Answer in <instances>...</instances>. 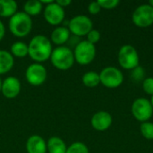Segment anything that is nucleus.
<instances>
[{"label":"nucleus","mask_w":153,"mask_h":153,"mask_svg":"<svg viewBox=\"0 0 153 153\" xmlns=\"http://www.w3.org/2000/svg\"><path fill=\"white\" fill-rule=\"evenodd\" d=\"M28 47L30 57L39 64L49 59L53 51L49 39L44 35L34 36L30 39Z\"/></svg>","instance_id":"obj_1"},{"label":"nucleus","mask_w":153,"mask_h":153,"mask_svg":"<svg viewBox=\"0 0 153 153\" xmlns=\"http://www.w3.org/2000/svg\"><path fill=\"white\" fill-rule=\"evenodd\" d=\"M8 26L13 35L18 38H24L30 34L32 29V20L24 12H17L10 18Z\"/></svg>","instance_id":"obj_2"},{"label":"nucleus","mask_w":153,"mask_h":153,"mask_svg":"<svg viewBox=\"0 0 153 153\" xmlns=\"http://www.w3.org/2000/svg\"><path fill=\"white\" fill-rule=\"evenodd\" d=\"M50 60L53 66L58 70L70 69L75 61L72 49L65 46H60L53 49L50 56Z\"/></svg>","instance_id":"obj_3"},{"label":"nucleus","mask_w":153,"mask_h":153,"mask_svg":"<svg viewBox=\"0 0 153 153\" xmlns=\"http://www.w3.org/2000/svg\"><path fill=\"white\" fill-rule=\"evenodd\" d=\"M74 60L82 65H85L93 61L96 56V47L95 45L90 43L87 40L80 41L74 48Z\"/></svg>","instance_id":"obj_4"},{"label":"nucleus","mask_w":153,"mask_h":153,"mask_svg":"<svg viewBox=\"0 0 153 153\" xmlns=\"http://www.w3.org/2000/svg\"><path fill=\"white\" fill-rule=\"evenodd\" d=\"M118 62L120 65L128 70H133L139 65L140 57L137 50L131 45H124L118 51Z\"/></svg>","instance_id":"obj_5"},{"label":"nucleus","mask_w":153,"mask_h":153,"mask_svg":"<svg viewBox=\"0 0 153 153\" xmlns=\"http://www.w3.org/2000/svg\"><path fill=\"white\" fill-rule=\"evenodd\" d=\"M93 27V23L90 17L86 15H76L68 22V30L75 36L87 35Z\"/></svg>","instance_id":"obj_6"},{"label":"nucleus","mask_w":153,"mask_h":153,"mask_svg":"<svg viewBox=\"0 0 153 153\" xmlns=\"http://www.w3.org/2000/svg\"><path fill=\"white\" fill-rule=\"evenodd\" d=\"M100 82L108 88H117L120 86L124 81L122 72L114 66L105 67L100 74Z\"/></svg>","instance_id":"obj_7"},{"label":"nucleus","mask_w":153,"mask_h":153,"mask_svg":"<svg viewBox=\"0 0 153 153\" xmlns=\"http://www.w3.org/2000/svg\"><path fill=\"white\" fill-rule=\"evenodd\" d=\"M132 113L140 122H147L152 116L153 108L149 100L145 98L136 99L132 105Z\"/></svg>","instance_id":"obj_8"},{"label":"nucleus","mask_w":153,"mask_h":153,"mask_svg":"<svg viewBox=\"0 0 153 153\" xmlns=\"http://www.w3.org/2000/svg\"><path fill=\"white\" fill-rule=\"evenodd\" d=\"M47 69L39 63L30 65L25 72V78L27 82L32 86H39L43 84L47 79Z\"/></svg>","instance_id":"obj_9"},{"label":"nucleus","mask_w":153,"mask_h":153,"mask_svg":"<svg viewBox=\"0 0 153 153\" xmlns=\"http://www.w3.org/2000/svg\"><path fill=\"white\" fill-rule=\"evenodd\" d=\"M133 22L138 27H148L153 23V7L149 4L139 5L134 12Z\"/></svg>","instance_id":"obj_10"},{"label":"nucleus","mask_w":153,"mask_h":153,"mask_svg":"<svg viewBox=\"0 0 153 153\" xmlns=\"http://www.w3.org/2000/svg\"><path fill=\"white\" fill-rule=\"evenodd\" d=\"M44 18L51 25H58L65 19V10L56 2L48 4L44 8Z\"/></svg>","instance_id":"obj_11"},{"label":"nucleus","mask_w":153,"mask_h":153,"mask_svg":"<svg viewBox=\"0 0 153 153\" xmlns=\"http://www.w3.org/2000/svg\"><path fill=\"white\" fill-rule=\"evenodd\" d=\"M21 91V82L18 78L9 76L5 78L2 83V94L7 99L16 98Z\"/></svg>","instance_id":"obj_12"},{"label":"nucleus","mask_w":153,"mask_h":153,"mask_svg":"<svg viewBox=\"0 0 153 153\" xmlns=\"http://www.w3.org/2000/svg\"><path fill=\"white\" fill-rule=\"evenodd\" d=\"M112 124V116L107 111H99L91 117V126L97 131H106Z\"/></svg>","instance_id":"obj_13"},{"label":"nucleus","mask_w":153,"mask_h":153,"mask_svg":"<svg viewBox=\"0 0 153 153\" xmlns=\"http://www.w3.org/2000/svg\"><path fill=\"white\" fill-rule=\"evenodd\" d=\"M26 151L27 153H46L47 143L39 135H31L26 142Z\"/></svg>","instance_id":"obj_14"},{"label":"nucleus","mask_w":153,"mask_h":153,"mask_svg":"<svg viewBox=\"0 0 153 153\" xmlns=\"http://www.w3.org/2000/svg\"><path fill=\"white\" fill-rule=\"evenodd\" d=\"M70 30L66 27H57L56 28L50 36L51 41L57 45L58 47L63 46L65 43H66L70 38Z\"/></svg>","instance_id":"obj_15"},{"label":"nucleus","mask_w":153,"mask_h":153,"mask_svg":"<svg viewBox=\"0 0 153 153\" xmlns=\"http://www.w3.org/2000/svg\"><path fill=\"white\" fill-rule=\"evenodd\" d=\"M67 147L63 139L53 136L47 143V151L48 153H65Z\"/></svg>","instance_id":"obj_16"},{"label":"nucleus","mask_w":153,"mask_h":153,"mask_svg":"<svg viewBox=\"0 0 153 153\" xmlns=\"http://www.w3.org/2000/svg\"><path fill=\"white\" fill-rule=\"evenodd\" d=\"M14 65V59L12 54L6 50H0V74L9 72Z\"/></svg>","instance_id":"obj_17"},{"label":"nucleus","mask_w":153,"mask_h":153,"mask_svg":"<svg viewBox=\"0 0 153 153\" xmlns=\"http://www.w3.org/2000/svg\"><path fill=\"white\" fill-rule=\"evenodd\" d=\"M17 3L13 0H0V17H12L17 13Z\"/></svg>","instance_id":"obj_18"},{"label":"nucleus","mask_w":153,"mask_h":153,"mask_svg":"<svg viewBox=\"0 0 153 153\" xmlns=\"http://www.w3.org/2000/svg\"><path fill=\"white\" fill-rule=\"evenodd\" d=\"M23 9L24 13L29 16H36L41 13L43 9V4L39 0H30L24 4Z\"/></svg>","instance_id":"obj_19"},{"label":"nucleus","mask_w":153,"mask_h":153,"mask_svg":"<svg viewBox=\"0 0 153 153\" xmlns=\"http://www.w3.org/2000/svg\"><path fill=\"white\" fill-rule=\"evenodd\" d=\"M11 54L13 56L23 58L29 55V47L22 41H16L11 46Z\"/></svg>","instance_id":"obj_20"},{"label":"nucleus","mask_w":153,"mask_h":153,"mask_svg":"<svg viewBox=\"0 0 153 153\" xmlns=\"http://www.w3.org/2000/svg\"><path fill=\"white\" fill-rule=\"evenodd\" d=\"M82 82L86 87L89 88H94L98 86L100 82V74L94 71H90L85 73L82 76Z\"/></svg>","instance_id":"obj_21"},{"label":"nucleus","mask_w":153,"mask_h":153,"mask_svg":"<svg viewBox=\"0 0 153 153\" xmlns=\"http://www.w3.org/2000/svg\"><path fill=\"white\" fill-rule=\"evenodd\" d=\"M65 153H90L88 147L81 142L72 143L66 150Z\"/></svg>","instance_id":"obj_22"},{"label":"nucleus","mask_w":153,"mask_h":153,"mask_svg":"<svg viewBox=\"0 0 153 153\" xmlns=\"http://www.w3.org/2000/svg\"><path fill=\"white\" fill-rule=\"evenodd\" d=\"M140 131L143 136L148 140H153V123L143 122L140 126Z\"/></svg>","instance_id":"obj_23"},{"label":"nucleus","mask_w":153,"mask_h":153,"mask_svg":"<svg viewBox=\"0 0 153 153\" xmlns=\"http://www.w3.org/2000/svg\"><path fill=\"white\" fill-rule=\"evenodd\" d=\"M131 76H132V79L134 81V82H143L144 79H145V70L143 67H142L141 65H138L137 67L134 68L133 71H132V74H131Z\"/></svg>","instance_id":"obj_24"},{"label":"nucleus","mask_w":153,"mask_h":153,"mask_svg":"<svg viewBox=\"0 0 153 153\" xmlns=\"http://www.w3.org/2000/svg\"><path fill=\"white\" fill-rule=\"evenodd\" d=\"M87 41H89L90 43H91V44H93V45H95L99 40H100V31L99 30H91L87 35Z\"/></svg>","instance_id":"obj_25"},{"label":"nucleus","mask_w":153,"mask_h":153,"mask_svg":"<svg viewBox=\"0 0 153 153\" xmlns=\"http://www.w3.org/2000/svg\"><path fill=\"white\" fill-rule=\"evenodd\" d=\"M98 3L100 4L101 8L113 9L119 4V1L118 0H99Z\"/></svg>","instance_id":"obj_26"},{"label":"nucleus","mask_w":153,"mask_h":153,"mask_svg":"<svg viewBox=\"0 0 153 153\" xmlns=\"http://www.w3.org/2000/svg\"><path fill=\"white\" fill-rule=\"evenodd\" d=\"M143 87L146 93L153 95V77H148L145 78L143 82Z\"/></svg>","instance_id":"obj_27"},{"label":"nucleus","mask_w":153,"mask_h":153,"mask_svg":"<svg viewBox=\"0 0 153 153\" xmlns=\"http://www.w3.org/2000/svg\"><path fill=\"white\" fill-rule=\"evenodd\" d=\"M100 9H101V7H100V4L98 3V1L91 2L88 5V11L91 14H97V13H99L100 12Z\"/></svg>","instance_id":"obj_28"},{"label":"nucleus","mask_w":153,"mask_h":153,"mask_svg":"<svg viewBox=\"0 0 153 153\" xmlns=\"http://www.w3.org/2000/svg\"><path fill=\"white\" fill-rule=\"evenodd\" d=\"M56 3L59 6H61L62 8H64V7L68 6L72 2H71V0H56Z\"/></svg>","instance_id":"obj_29"},{"label":"nucleus","mask_w":153,"mask_h":153,"mask_svg":"<svg viewBox=\"0 0 153 153\" xmlns=\"http://www.w3.org/2000/svg\"><path fill=\"white\" fill-rule=\"evenodd\" d=\"M4 34H5V27L4 25V23L2 22V21L0 20V41L4 37Z\"/></svg>","instance_id":"obj_30"},{"label":"nucleus","mask_w":153,"mask_h":153,"mask_svg":"<svg viewBox=\"0 0 153 153\" xmlns=\"http://www.w3.org/2000/svg\"><path fill=\"white\" fill-rule=\"evenodd\" d=\"M2 83H3V82H2V80H1V78H0V91H1V90H2Z\"/></svg>","instance_id":"obj_31"},{"label":"nucleus","mask_w":153,"mask_h":153,"mask_svg":"<svg viewBox=\"0 0 153 153\" xmlns=\"http://www.w3.org/2000/svg\"><path fill=\"white\" fill-rule=\"evenodd\" d=\"M149 4H150L151 6H152L153 7V0H151V1L149 2Z\"/></svg>","instance_id":"obj_32"},{"label":"nucleus","mask_w":153,"mask_h":153,"mask_svg":"<svg viewBox=\"0 0 153 153\" xmlns=\"http://www.w3.org/2000/svg\"><path fill=\"white\" fill-rule=\"evenodd\" d=\"M150 101H151V103H152V108H153V95L152 96V100H151Z\"/></svg>","instance_id":"obj_33"}]
</instances>
